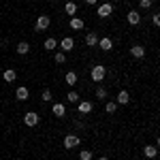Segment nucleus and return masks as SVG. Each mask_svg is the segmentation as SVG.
<instances>
[{
	"instance_id": "obj_16",
	"label": "nucleus",
	"mask_w": 160,
	"mask_h": 160,
	"mask_svg": "<svg viewBox=\"0 0 160 160\" xmlns=\"http://www.w3.org/2000/svg\"><path fill=\"white\" fill-rule=\"evenodd\" d=\"M15 51H17L19 56H26V53L30 51V43H28V41H19L17 47H15Z\"/></svg>"
},
{
	"instance_id": "obj_29",
	"label": "nucleus",
	"mask_w": 160,
	"mask_h": 160,
	"mask_svg": "<svg viewBox=\"0 0 160 160\" xmlns=\"http://www.w3.org/2000/svg\"><path fill=\"white\" fill-rule=\"evenodd\" d=\"M152 24L156 26V28L160 26V15H158V13H154V17H152Z\"/></svg>"
},
{
	"instance_id": "obj_3",
	"label": "nucleus",
	"mask_w": 160,
	"mask_h": 160,
	"mask_svg": "<svg viewBox=\"0 0 160 160\" xmlns=\"http://www.w3.org/2000/svg\"><path fill=\"white\" fill-rule=\"evenodd\" d=\"M111 13H113V4L111 2H102V4H98V9H96V15H98L100 19H107Z\"/></svg>"
},
{
	"instance_id": "obj_1",
	"label": "nucleus",
	"mask_w": 160,
	"mask_h": 160,
	"mask_svg": "<svg viewBox=\"0 0 160 160\" xmlns=\"http://www.w3.org/2000/svg\"><path fill=\"white\" fill-rule=\"evenodd\" d=\"M105 75H107V68H105L102 64H94V66H92V71H90L92 81H102V79H105Z\"/></svg>"
},
{
	"instance_id": "obj_27",
	"label": "nucleus",
	"mask_w": 160,
	"mask_h": 160,
	"mask_svg": "<svg viewBox=\"0 0 160 160\" xmlns=\"http://www.w3.org/2000/svg\"><path fill=\"white\" fill-rule=\"evenodd\" d=\"M41 98H43V102H49V100H51V90H49V88H45V90H43Z\"/></svg>"
},
{
	"instance_id": "obj_22",
	"label": "nucleus",
	"mask_w": 160,
	"mask_h": 160,
	"mask_svg": "<svg viewBox=\"0 0 160 160\" xmlns=\"http://www.w3.org/2000/svg\"><path fill=\"white\" fill-rule=\"evenodd\" d=\"M53 60H56V64H64L66 62V53L64 51H56L53 53Z\"/></svg>"
},
{
	"instance_id": "obj_13",
	"label": "nucleus",
	"mask_w": 160,
	"mask_h": 160,
	"mask_svg": "<svg viewBox=\"0 0 160 160\" xmlns=\"http://www.w3.org/2000/svg\"><path fill=\"white\" fill-rule=\"evenodd\" d=\"M64 81H66V86H77V83H79V77H77V73H75V71H68V73L64 75Z\"/></svg>"
},
{
	"instance_id": "obj_15",
	"label": "nucleus",
	"mask_w": 160,
	"mask_h": 160,
	"mask_svg": "<svg viewBox=\"0 0 160 160\" xmlns=\"http://www.w3.org/2000/svg\"><path fill=\"white\" fill-rule=\"evenodd\" d=\"M115 102H118V105H128V102H130V94H128L126 90H120V92H118Z\"/></svg>"
},
{
	"instance_id": "obj_9",
	"label": "nucleus",
	"mask_w": 160,
	"mask_h": 160,
	"mask_svg": "<svg viewBox=\"0 0 160 160\" xmlns=\"http://www.w3.org/2000/svg\"><path fill=\"white\" fill-rule=\"evenodd\" d=\"M98 49H102V51H111L113 49V38L111 37H102V38H98V45H96Z\"/></svg>"
},
{
	"instance_id": "obj_26",
	"label": "nucleus",
	"mask_w": 160,
	"mask_h": 160,
	"mask_svg": "<svg viewBox=\"0 0 160 160\" xmlns=\"http://www.w3.org/2000/svg\"><path fill=\"white\" fill-rule=\"evenodd\" d=\"M96 98H98V100L107 98V88H102V86H98V88H96Z\"/></svg>"
},
{
	"instance_id": "obj_30",
	"label": "nucleus",
	"mask_w": 160,
	"mask_h": 160,
	"mask_svg": "<svg viewBox=\"0 0 160 160\" xmlns=\"http://www.w3.org/2000/svg\"><path fill=\"white\" fill-rule=\"evenodd\" d=\"M96 2H98V0H86V4H90V7H94Z\"/></svg>"
},
{
	"instance_id": "obj_18",
	"label": "nucleus",
	"mask_w": 160,
	"mask_h": 160,
	"mask_svg": "<svg viewBox=\"0 0 160 160\" xmlns=\"http://www.w3.org/2000/svg\"><path fill=\"white\" fill-rule=\"evenodd\" d=\"M143 154H145V158H156L158 145H145V148H143Z\"/></svg>"
},
{
	"instance_id": "obj_28",
	"label": "nucleus",
	"mask_w": 160,
	"mask_h": 160,
	"mask_svg": "<svg viewBox=\"0 0 160 160\" xmlns=\"http://www.w3.org/2000/svg\"><path fill=\"white\" fill-rule=\"evenodd\" d=\"M152 2H154V0H139V7H141V9H149Z\"/></svg>"
},
{
	"instance_id": "obj_17",
	"label": "nucleus",
	"mask_w": 160,
	"mask_h": 160,
	"mask_svg": "<svg viewBox=\"0 0 160 160\" xmlns=\"http://www.w3.org/2000/svg\"><path fill=\"white\" fill-rule=\"evenodd\" d=\"M86 45H88V47H96V45H98V37H96V32H88V34H86Z\"/></svg>"
},
{
	"instance_id": "obj_31",
	"label": "nucleus",
	"mask_w": 160,
	"mask_h": 160,
	"mask_svg": "<svg viewBox=\"0 0 160 160\" xmlns=\"http://www.w3.org/2000/svg\"><path fill=\"white\" fill-rule=\"evenodd\" d=\"M96 160H109V158H107V156H100V158H96Z\"/></svg>"
},
{
	"instance_id": "obj_12",
	"label": "nucleus",
	"mask_w": 160,
	"mask_h": 160,
	"mask_svg": "<svg viewBox=\"0 0 160 160\" xmlns=\"http://www.w3.org/2000/svg\"><path fill=\"white\" fill-rule=\"evenodd\" d=\"M130 56L137 58V60H139V58H143V56H145V47H143V45H139V43L132 45V47H130Z\"/></svg>"
},
{
	"instance_id": "obj_7",
	"label": "nucleus",
	"mask_w": 160,
	"mask_h": 160,
	"mask_svg": "<svg viewBox=\"0 0 160 160\" xmlns=\"http://www.w3.org/2000/svg\"><path fill=\"white\" fill-rule=\"evenodd\" d=\"M92 109H94V102H92V100H79V102H77V111H79L81 115L92 113Z\"/></svg>"
},
{
	"instance_id": "obj_21",
	"label": "nucleus",
	"mask_w": 160,
	"mask_h": 160,
	"mask_svg": "<svg viewBox=\"0 0 160 160\" xmlns=\"http://www.w3.org/2000/svg\"><path fill=\"white\" fill-rule=\"evenodd\" d=\"M2 77H4V81H9V83H13V81L17 79V73H15L13 68H7V71L2 73Z\"/></svg>"
},
{
	"instance_id": "obj_24",
	"label": "nucleus",
	"mask_w": 160,
	"mask_h": 160,
	"mask_svg": "<svg viewBox=\"0 0 160 160\" xmlns=\"http://www.w3.org/2000/svg\"><path fill=\"white\" fill-rule=\"evenodd\" d=\"M66 100H68V102H79V92L71 90V92L66 94Z\"/></svg>"
},
{
	"instance_id": "obj_8",
	"label": "nucleus",
	"mask_w": 160,
	"mask_h": 160,
	"mask_svg": "<svg viewBox=\"0 0 160 160\" xmlns=\"http://www.w3.org/2000/svg\"><path fill=\"white\" fill-rule=\"evenodd\" d=\"M126 22L130 26H139L141 24V13L137 11V9H130V11L126 13Z\"/></svg>"
},
{
	"instance_id": "obj_14",
	"label": "nucleus",
	"mask_w": 160,
	"mask_h": 160,
	"mask_svg": "<svg viewBox=\"0 0 160 160\" xmlns=\"http://www.w3.org/2000/svg\"><path fill=\"white\" fill-rule=\"evenodd\" d=\"M68 26H71V30H83V28H86V22L75 15V17H71V24Z\"/></svg>"
},
{
	"instance_id": "obj_6",
	"label": "nucleus",
	"mask_w": 160,
	"mask_h": 160,
	"mask_svg": "<svg viewBox=\"0 0 160 160\" xmlns=\"http://www.w3.org/2000/svg\"><path fill=\"white\" fill-rule=\"evenodd\" d=\"M58 47H60V51H64V53L73 51V49H75V41H73V37H64L60 43H58Z\"/></svg>"
},
{
	"instance_id": "obj_2",
	"label": "nucleus",
	"mask_w": 160,
	"mask_h": 160,
	"mask_svg": "<svg viewBox=\"0 0 160 160\" xmlns=\"http://www.w3.org/2000/svg\"><path fill=\"white\" fill-rule=\"evenodd\" d=\"M49 26H51V17L49 15H38L37 24H34V30H37V32H43V30H47Z\"/></svg>"
},
{
	"instance_id": "obj_5",
	"label": "nucleus",
	"mask_w": 160,
	"mask_h": 160,
	"mask_svg": "<svg viewBox=\"0 0 160 160\" xmlns=\"http://www.w3.org/2000/svg\"><path fill=\"white\" fill-rule=\"evenodd\" d=\"M64 149H75V148H79V143H81V139L77 135H66L64 137Z\"/></svg>"
},
{
	"instance_id": "obj_25",
	"label": "nucleus",
	"mask_w": 160,
	"mask_h": 160,
	"mask_svg": "<svg viewBox=\"0 0 160 160\" xmlns=\"http://www.w3.org/2000/svg\"><path fill=\"white\" fill-rule=\"evenodd\" d=\"M105 111H107V113H115V111H118V102H115V100H109V102L105 105Z\"/></svg>"
},
{
	"instance_id": "obj_33",
	"label": "nucleus",
	"mask_w": 160,
	"mask_h": 160,
	"mask_svg": "<svg viewBox=\"0 0 160 160\" xmlns=\"http://www.w3.org/2000/svg\"><path fill=\"white\" fill-rule=\"evenodd\" d=\"M0 160H2V158H0Z\"/></svg>"
},
{
	"instance_id": "obj_11",
	"label": "nucleus",
	"mask_w": 160,
	"mask_h": 160,
	"mask_svg": "<svg viewBox=\"0 0 160 160\" xmlns=\"http://www.w3.org/2000/svg\"><path fill=\"white\" fill-rule=\"evenodd\" d=\"M15 98L17 100H28L30 98V90H28L26 86H19L17 90H15Z\"/></svg>"
},
{
	"instance_id": "obj_10",
	"label": "nucleus",
	"mask_w": 160,
	"mask_h": 160,
	"mask_svg": "<svg viewBox=\"0 0 160 160\" xmlns=\"http://www.w3.org/2000/svg\"><path fill=\"white\" fill-rule=\"evenodd\" d=\"M51 113H53L56 118H64V115H66V107H64L62 102H53V105H51Z\"/></svg>"
},
{
	"instance_id": "obj_32",
	"label": "nucleus",
	"mask_w": 160,
	"mask_h": 160,
	"mask_svg": "<svg viewBox=\"0 0 160 160\" xmlns=\"http://www.w3.org/2000/svg\"><path fill=\"white\" fill-rule=\"evenodd\" d=\"M15 160H22V158H15Z\"/></svg>"
},
{
	"instance_id": "obj_19",
	"label": "nucleus",
	"mask_w": 160,
	"mask_h": 160,
	"mask_svg": "<svg viewBox=\"0 0 160 160\" xmlns=\"http://www.w3.org/2000/svg\"><path fill=\"white\" fill-rule=\"evenodd\" d=\"M43 47H45V51H56L58 49V41H56L53 37L45 38V45H43Z\"/></svg>"
},
{
	"instance_id": "obj_23",
	"label": "nucleus",
	"mask_w": 160,
	"mask_h": 160,
	"mask_svg": "<svg viewBox=\"0 0 160 160\" xmlns=\"http://www.w3.org/2000/svg\"><path fill=\"white\" fill-rule=\"evenodd\" d=\"M92 158H94V154L90 149H79V160H92Z\"/></svg>"
},
{
	"instance_id": "obj_20",
	"label": "nucleus",
	"mask_w": 160,
	"mask_h": 160,
	"mask_svg": "<svg viewBox=\"0 0 160 160\" xmlns=\"http://www.w3.org/2000/svg\"><path fill=\"white\" fill-rule=\"evenodd\" d=\"M64 13L71 15V17H75V15H77V4H75V2H66V4H64Z\"/></svg>"
},
{
	"instance_id": "obj_4",
	"label": "nucleus",
	"mask_w": 160,
	"mask_h": 160,
	"mask_svg": "<svg viewBox=\"0 0 160 160\" xmlns=\"http://www.w3.org/2000/svg\"><path fill=\"white\" fill-rule=\"evenodd\" d=\"M38 120H41V118H38L37 111H28V113H24V124L28 126V128H34V126L38 124Z\"/></svg>"
}]
</instances>
